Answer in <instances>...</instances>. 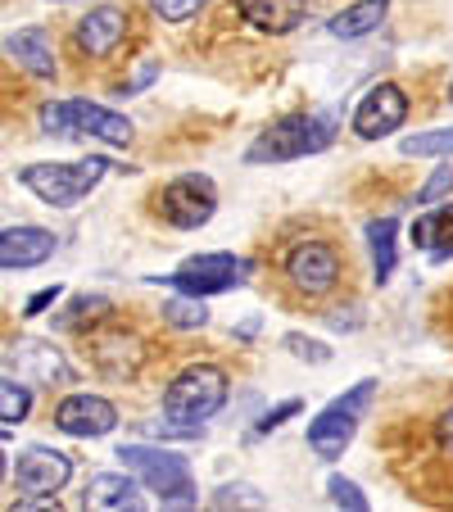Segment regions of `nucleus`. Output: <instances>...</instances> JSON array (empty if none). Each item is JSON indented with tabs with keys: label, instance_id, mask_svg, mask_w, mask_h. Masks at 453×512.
<instances>
[{
	"label": "nucleus",
	"instance_id": "1",
	"mask_svg": "<svg viewBox=\"0 0 453 512\" xmlns=\"http://www.w3.org/2000/svg\"><path fill=\"white\" fill-rule=\"evenodd\" d=\"M336 136V118L331 114H309V109H295V114L277 118L272 127H263L259 141L250 145V164H290V159L304 155H322Z\"/></svg>",
	"mask_w": 453,
	"mask_h": 512
},
{
	"label": "nucleus",
	"instance_id": "2",
	"mask_svg": "<svg viewBox=\"0 0 453 512\" xmlns=\"http://www.w3.org/2000/svg\"><path fill=\"white\" fill-rule=\"evenodd\" d=\"M227 395H232V381L218 363H191L164 386V417L204 426L209 417H218L227 408Z\"/></svg>",
	"mask_w": 453,
	"mask_h": 512
},
{
	"label": "nucleus",
	"instance_id": "3",
	"mask_svg": "<svg viewBox=\"0 0 453 512\" xmlns=\"http://www.w3.org/2000/svg\"><path fill=\"white\" fill-rule=\"evenodd\" d=\"M345 254L327 241V236H304V241L286 245L281 254V277L290 290H299L304 300H327L345 281Z\"/></svg>",
	"mask_w": 453,
	"mask_h": 512
},
{
	"label": "nucleus",
	"instance_id": "4",
	"mask_svg": "<svg viewBox=\"0 0 453 512\" xmlns=\"http://www.w3.org/2000/svg\"><path fill=\"white\" fill-rule=\"evenodd\" d=\"M118 463L132 467L141 476V485L155 494L168 508H191L195 503V481H191V463L173 449H155V445H118Z\"/></svg>",
	"mask_w": 453,
	"mask_h": 512
},
{
	"label": "nucleus",
	"instance_id": "5",
	"mask_svg": "<svg viewBox=\"0 0 453 512\" xmlns=\"http://www.w3.org/2000/svg\"><path fill=\"white\" fill-rule=\"evenodd\" d=\"M376 390H381V386H376L372 377L358 381V386H349L345 395L336 399V404H327L309 422V449L322 458V463H336V458L349 449V440L358 435V422H363V413L372 408Z\"/></svg>",
	"mask_w": 453,
	"mask_h": 512
},
{
	"label": "nucleus",
	"instance_id": "6",
	"mask_svg": "<svg viewBox=\"0 0 453 512\" xmlns=\"http://www.w3.org/2000/svg\"><path fill=\"white\" fill-rule=\"evenodd\" d=\"M105 173H109V159L105 155H87V159H78V164H28L19 173V182L28 186L41 204L68 209V204L87 200Z\"/></svg>",
	"mask_w": 453,
	"mask_h": 512
},
{
	"label": "nucleus",
	"instance_id": "7",
	"mask_svg": "<svg viewBox=\"0 0 453 512\" xmlns=\"http://www.w3.org/2000/svg\"><path fill=\"white\" fill-rule=\"evenodd\" d=\"M150 281H155V286L177 290V295L213 300V295H227V290H236V286L250 281V259L209 250V254H191V259L182 263V272H173V277H150Z\"/></svg>",
	"mask_w": 453,
	"mask_h": 512
},
{
	"label": "nucleus",
	"instance_id": "8",
	"mask_svg": "<svg viewBox=\"0 0 453 512\" xmlns=\"http://www.w3.org/2000/svg\"><path fill=\"white\" fill-rule=\"evenodd\" d=\"M41 127L50 136H100L105 145H132L136 136L127 114L91 105V100H55V105L41 109Z\"/></svg>",
	"mask_w": 453,
	"mask_h": 512
},
{
	"label": "nucleus",
	"instance_id": "9",
	"mask_svg": "<svg viewBox=\"0 0 453 512\" xmlns=\"http://www.w3.org/2000/svg\"><path fill=\"white\" fill-rule=\"evenodd\" d=\"M155 209L164 213V223L177 227V232H200L213 213H218V186L204 173H186L155 195Z\"/></svg>",
	"mask_w": 453,
	"mask_h": 512
},
{
	"label": "nucleus",
	"instance_id": "10",
	"mask_svg": "<svg viewBox=\"0 0 453 512\" xmlns=\"http://www.w3.org/2000/svg\"><path fill=\"white\" fill-rule=\"evenodd\" d=\"M14 476H19L23 499H55L73 481V458L50 445H28L19 454V463H14Z\"/></svg>",
	"mask_w": 453,
	"mask_h": 512
},
{
	"label": "nucleus",
	"instance_id": "11",
	"mask_svg": "<svg viewBox=\"0 0 453 512\" xmlns=\"http://www.w3.org/2000/svg\"><path fill=\"white\" fill-rule=\"evenodd\" d=\"M408 123V96L395 82H381L372 87L354 109V136L363 141H381V136H395Z\"/></svg>",
	"mask_w": 453,
	"mask_h": 512
},
{
	"label": "nucleus",
	"instance_id": "12",
	"mask_svg": "<svg viewBox=\"0 0 453 512\" xmlns=\"http://www.w3.org/2000/svg\"><path fill=\"white\" fill-rule=\"evenodd\" d=\"M55 426L64 435H78V440H96L118 426V408L100 395H68L55 408Z\"/></svg>",
	"mask_w": 453,
	"mask_h": 512
},
{
	"label": "nucleus",
	"instance_id": "13",
	"mask_svg": "<svg viewBox=\"0 0 453 512\" xmlns=\"http://www.w3.org/2000/svg\"><path fill=\"white\" fill-rule=\"evenodd\" d=\"M127 28H132L127 10H118V5H100V10H91L87 19L73 28V41H78L82 55L105 59V55H114V50L127 41Z\"/></svg>",
	"mask_w": 453,
	"mask_h": 512
},
{
	"label": "nucleus",
	"instance_id": "14",
	"mask_svg": "<svg viewBox=\"0 0 453 512\" xmlns=\"http://www.w3.org/2000/svg\"><path fill=\"white\" fill-rule=\"evenodd\" d=\"M236 14L263 37H286L309 19V0H236Z\"/></svg>",
	"mask_w": 453,
	"mask_h": 512
},
{
	"label": "nucleus",
	"instance_id": "15",
	"mask_svg": "<svg viewBox=\"0 0 453 512\" xmlns=\"http://www.w3.org/2000/svg\"><path fill=\"white\" fill-rule=\"evenodd\" d=\"M55 245V232H46V227H5L0 232V268H41L55 254Z\"/></svg>",
	"mask_w": 453,
	"mask_h": 512
},
{
	"label": "nucleus",
	"instance_id": "16",
	"mask_svg": "<svg viewBox=\"0 0 453 512\" xmlns=\"http://www.w3.org/2000/svg\"><path fill=\"white\" fill-rule=\"evenodd\" d=\"M390 14V0H354L349 10H340L336 19L327 23V37L336 41H358V37H372Z\"/></svg>",
	"mask_w": 453,
	"mask_h": 512
},
{
	"label": "nucleus",
	"instance_id": "17",
	"mask_svg": "<svg viewBox=\"0 0 453 512\" xmlns=\"http://www.w3.org/2000/svg\"><path fill=\"white\" fill-rule=\"evenodd\" d=\"M5 46H10V55L19 59L23 68H28L32 78H55L59 68H55V50H50V37L41 28H23V32H14L10 41H5Z\"/></svg>",
	"mask_w": 453,
	"mask_h": 512
},
{
	"label": "nucleus",
	"instance_id": "18",
	"mask_svg": "<svg viewBox=\"0 0 453 512\" xmlns=\"http://www.w3.org/2000/svg\"><path fill=\"white\" fill-rule=\"evenodd\" d=\"M14 363H19L28 377H37L41 386H59V381H68V368H64V358L55 354V349L46 345V340H19L14 345Z\"/></svg>",
	"mask_w": 453,
	"mask_h": 512
},
{
	"label": "nucleus",
	"instance_id": "19",
	"mask_svg": "<svg viewBox=\"0 0 453 512\" xmlns=\"http://www.w3.org/2000/svg\"><path fill=\"white\" fill-rule=\"evenodd\" d=\"M87 508H141V485L123 472H105L87 485Z\"/></svg>",
	"mask_w": 453,
	"mask_h": 512
},
{
	"label": "nucleus",
	"instance_id": "20",
	"mask_svg": "<svg viewBox=\"0 0 453 512\" xmlns=\"http://www.w3.org/2000/svg\"><path fill=\"white\" fill-rule=\"evenodd\" d=\"M395 236H399V223L395 218H372L367 223V245H372V277L376 286H386L395 277Z\"/></svg>",
	"mask_w": 453,
	"mask_h": 512
},
{
	"label": "nucleus",
	"instance_id": "21",
	"mask_svg": "<svg viewBox=\"0 0 453 512\" xmlns=\"http://www.w3.org/2000/svg\"><path fill=\"white\" fill-rule=\"evenodd\" d=\"M413 245L417 250H431L435 259H449L453 254V204L449 209H431L426 218L413 223Z\"/></svg>",
	"mask_w": 453,
	"mask_h": 512
},
{
	"label": "nucleus",
	"instance_id": "22",
	"mask_svg": "<svg viewBox=\"0 0 453 512\" xmlns=\"http://www.w3.org/2000/svg\"><path fill=\"white\" fill-rule=\"evenodd\" d=\"M164 322L177 331H200V327H209V309H204V300H195V295H173V300L164 304Z\"/></svg>",
	"mask_w": 453,
	"mask_h": 512
},
{
	"label": "nucleus",
	"instance_id": "23",
	"mask_svg": "<svg viewBox=\"0 0 453 512\" xmlns=\"http://www.w3.org/2000/svg\"><path fill=\"white\" fill-rule=\"evenodd\" d=\"M408 159H435V155H453V127H440V132H413L404 145H399Z\"/></svg>",
	"mask_w": 453,
	"mask_h": 512
},
{
	"label": "nucleus",
	"instance_id": "24",
	"mask_svg": "<svg viewBox=\"0 0 453 512\" xmlns=\"http://www.w3.org/2000/svg\"><path fill=\"white\" fill-rule=\"evenodd\" d=\"M28 413H32V390L23 386V381L0 377V422L14 426V422H23Z\"/></svg>",
	"mask_w": 453,
	"mask_h": 512
},
{
	"label": "nucleus",
	"instance_id": "25",
	"mask_svg": "<svg viewBox=\"0 0 453 512\" xmlns=\"http://www.w3.org/2000/svg\"><path fill=\"white\" fill-rule=\"evenodd\" d=\"M286 354H295L299 363H313V368H322V363H331V345H322V340H313V336H304V331H290L286 340Z\"/></svg>",
	"mask_w": 453,
	"mask_h": 512
},
{
	"label": "nucleus",
	"instance_id": "26",
	"mask_svg": "<svg viewBox=\"0 0 453 512\" xmlns=\"http://www.w3.org/2000/svg\"><path fill=\"white\" fill-rule=\"evenodd\" d=\"M232 503H245V508H268V499H263V490H254V485H222V490H213V508H232Z\"/></svg>",
	"mask_w": 453,
	"mask_h": 512
},
{
	"label": "nucleus",
	"instance_id": "27",
	"mask_svg": "<svg viewBox=\"0 0 453 512\" xmlns=\"http://www.w3.org/2000/svg\"><path fill=\"white\" fill-rule=\"evenodd\" d=\"M327 494H331V503H340V508L367 512V494L358 490L354 481H345V476H331V481H327Z\"/></svg>",
	"mask_w": 453,
	"mask_h": 512
},
{
	"label": "nucleus",
	"instance_id": "28",
	"mask_svg": "<svg viewBox=\"0 0 453 512\" xmlns=\"http://www.w3.org/2000/svg\"><path fill=\"white\" fill-rule=\"evenodd\" d=\"M150 5H155V14L164 23H186L191 14H200L209 0H150Z\"/></svg>",
	"mask_w": 453,
	"mask_h": 512
},
{
	"label": "nucleus",
	"instance_id": "29",
	"mask_svg": "<svg viewBox=\"0 0 453 512\" xmlns=\"http://www.w3.org/2000/svg\"><path fill=\"white\" fill-rule=\"evenodd\" d=\"M299 413V399H286V404H277V408H268V413L254 422V431H250V440H263V435H272L281 422H290V417Z\"/></svg>",
	"mask_w": 453,
	"mask_h": 512
},
{
	"label": "nucleus",
	"instance_id": "30",
	"mask_svg": "<svg viewBox=\"0 0 453 512\" xmlns=\"http://www.w3.org/2000/svg\"><path fill=\"white\" fill-rule=\"evenodd\" d=\"M449 191H453V168H449V164H440L431 177H426L422 191H417V204H435V200H444Z\"/></svg>",
	"mask_w": 453,
	"mask_h": 512
},
{
	"label": "nucleus",
	"instance_id": "31",
	"mask_svg": "<svg viewBox=\"0 0 453 512\" xmlns=\"http://www.w3.org/2000/svg\"><path fill=\"white\" fill-rule=\"evenodd\" d=\"M59 295H64V286H46V290H41V295H32V300H28V318H37V313H46L50 304L59 300Z\"/></svg>",
	"mask_w": 453,
	"mask_h": 512
},
{
	"label": "nucleus",
	"instance_id": "32",
	"mask_svg": "<svg viewBox=\"0 0 453 512\" xmlns=\"http://www.w3.org/2000/svg\"><path fill=\"white\" fill-rule=\"evenodd\" d=\"M435 435H440V449H449L453 454V413H444V422L435 426Z\"/></svg>",
	"mask_w": 453,
	"mask_h": 512
},
{
	"label": "nucleus",
	"instance_id": "33",
	"mask_svg": "<svg viewBox=\"0 0 453 512\" xmlns=\"http://www.w3.org/2000/svg\"><path fill=\"white\" fill-rule=\"evenodd\" d=\"M5 472H10V463H5V454H0V481H5Z\"/></svg>",
	"mask_w": 453,
	"mask_h": 512
},
{
	"label": "nucleus",
	"instance_id": "34",
	"mask_svg": "<svg viewBox=\"0 0 453 512\" xmlns=\"http://www.w3.org/2000/svg\"><path fill=\"white\" fill-rule=\"evenodd\" d=\"M449 100H453V87H449Z\"/></svg>",
	"mask_w": 453,
	"mask_h": 512
},
{
	"label": "nucleus",
	"instance_id": "35",
	"mask_svg": "<svg viewBox=\"0 0 453 512\" xmlns=\"http://www.w3.org/2000/svg\"><path fill=\"white\" fill-rule=\"evenodd\" d=\"M55 5H64V0H55Z\"/></svg>",
	"mask_w": 453,
	"mask_h": 512
}]
</instances>
